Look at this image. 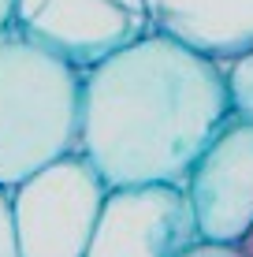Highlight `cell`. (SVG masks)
Instances as JSON below:
<instances>
[{
	"label": "cell",
	"mask_w": 253,
	"mask_h": 257,
	"mask_svg": "<svg viewBox=\"0 0 253 257\" xmlns=\"http://www.w3.org/2000/svg\"><path fill=\"white\" fill-rule=\"evenodd\" d=\"M15 23V0H0V26Z\"/></svg>",
	"instance_id": "cell-12"
},
{
	"label": "cell",
	"mask_w": 253,
	"mask_h": 257,
	"mask_svg": "<svg viewBox=\"0 0 253 257\" xmlns=\"http://www.w3.org/2000/svg\"><path fill=\"white\" fill-rule=\"evenodd\" d=\"M108 183L82 153L41 164L8 190L19 257H82Z\"/></svg>",
	"instance_id": "cell-3"
},
{
	"label": "cell",
	"mask_w": 253,
	"mask_h": 257,
	"mask_svg": "<svg viewBox=\"0 0 253 257\" xmlns=\"http://www.w3.org/2000/svg\"><path fill=\"white\" fill-rule=\"evenodd\" d=\"M15 23L75 67H90L149 30V12L145 0H15Z\"/></svg>",
	"instance_id": "cell-6"
},
{
	"label": "cell",
	"mask_w": 253,
	"mask_h": 257,
	"mask_svg": "<svg viewBox=\"0 0 253 257\" xmlns=\"http://www.w3.org/2000/svg\"><path fill=\"white\" fill-rule=\"evenodd\" d=\"M234 246H238V250H242V257H253V224L246 227V231H242V238H238V242H234Z\"/></svg>",
	"instance_id": "cell-11"
},
{
	"label": "cell",
	"mask_w": 253,
	"mask_h": 257,
	"mask_svg": "<svg viewBox=\"0 0 253 257\" xmlns=\"http://www.w3.org/2000/svg\"><path fill=\"white\" fill-rule=\"evenodd\" d=\"M179 257H242L234 242H216V238H197L194 246H186Z\"/></svg>",
	"instance_id": "cell-10"
},
{
	"label": "cell",
	"mask_w": 253,
	"mask_h": 257,
	"mask_svg": "<svg viewBox=\"0 0 253 257\" xmlns=\"http://www.w3.org/2000/svg\"><path fill=\"white\" fill-rule=\"evenodd\" d=\"M149 26L216 60L253 49V0H145Z\"/></svg>",
	"instance_id": "cell-7"
},
{
	"label": "cell",
	"mask_w": 253,
	"mask_h": 257,
	"mask_svg": "<svg viewBox=\"0 0 253 257\" xmlns=\"http://www.w3.org/2000/svg\"><path fill=\"white\" fill-rule=\"evenodd\" d=\"M82 67L23 30L0 26V187L78 149Z\"/></svg>",
	"instance_id": "cell-2"
},
{
	"label": "cell",
	"mask_w": 253,
	"mask_h": 257,
	"mask_svg": "<svg viewBox=\"0 0 253 257\" xmlns=\"http://www.w3.org/2000/svg\"><path fill=\"white\" fill-rule=\"evenodd\" d=\"M201 238L238 242L253 224V116L231 112L186 175Z\"/></svg>",
	"instance_id": "cell-5"
},
{
	"label": "cell",
	"mask_w": 253,
	"mask_h": 257,
	"mask_svg": "<svg viewBox=\"0 0 253 257\" xmlns=\"http://www.w3.org/2000/svg\"><path fill=\"white\" fill-rule=\"evenodd\" d=\"M223 75H227V90H231V112L253 116V49L223 60Z\"/></svg>",
	"instance_id": "cell-8"
},
{
	"label": "cell",
	"mask_w": 253,
	"mask_h": 257,
	"mask_svg": "<svg viewBox=\"0 0 253 257\" xmlns=\"http://www.w3.org/2000/svg\"><path fill=\"white\" fill-rule=\"evenodd\" d=\"M227 116L231 90L223 60L149 26L134 41L82 67L78 153L108 187H182Z\"/></svg>",
	"instance_id": "cell-1"
},
{
	"label": "cell",
	"mask_w": 253,
	"mask_h": 257,
	"mask_svg": "<svg viewBox=\"0 0 253 257\" xmlns=\"http://www.w3.org/2000/svg\"><path fill=\"white\" fill-rule=\"evenodd\" d=\"M0 257H19L15 227H12V205H8V190L4 187H0Z\"/></svg>",
	"instance_id": "cell-9"
},
{
	"label": "cell",
	"mask_w": 253,
	"mask_h": 257,
	"mask_svg": "<svg viewBox=\"0 0 253 257\" xmlns=\"http://www.w3.org/2000/svg\"><path fill=\"white\" fill-rule=\"evenodd\" d=\"M197 216L179 183L108 187L82 257H179L194 246Z\"/></svg>",
	"instance_id": "cell-4"
}]
</instances>
